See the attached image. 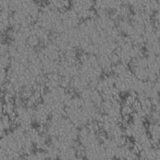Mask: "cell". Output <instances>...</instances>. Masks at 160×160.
<instances>
[{
  "label": "cell",
  "instance_id": "obj_1",
  "mask_svg": "<svg viewBox=\"0 0 160 160\" xmlns=\"http://www.w3.org/2000/svg\"><path fill=\"white\" fill-rule=\"evenodd\" d=\"M51 112L47 105L43 102L38 103L34 108V120L38 123V126H46L50 120Z\"/></svg>",
  "mask_w": 160,
  "mask_h": 160
},
{
  "label": "cell",
  "instance_id": "obj_2",
  "mask_svg": "<svg viewBox=\"0 0 160 160\" xmlns=\"http://www.w3.org/2000/svg\"><path fill=\"white\" fill-rule=\"evenodd\" d=\"M148 134L152 140L154 147L160 144V123L151 122L148 127Z\"/></svg>",
  "mask_w": 160,
  "mask_h": 160
},
{
  "label": "cell",
  "instance_id": "obj_3",
  "mask_svg": "<svg viewBox=\"0 0 160 160\" xmlns=\"http://www.w3.org/2000/svg\"><path fill=\"white\" fill-rule=\"evenodd\" d=\"M62 76L59 73H51L45 76V86L46 89H54L61 86Z\"/></svg>",
  "mask_w": 160,
  "mask_h": 160
},
{
  "label": "cell",
  "instance_id": "obj_4",
  "mask_svg": "<svg viewBox=\"0 0 160 160\" xmlns=\"http://www.w3.org/2000/svg\"><path fill=\"white\" fill-rule=\"evenodd\" d=\"M79 155L75 146L64 147L60 150L59 160H78Z\"/></svg>",
  "mask_w": 160,
  "mask_h": 160
},
{
  "label": "cell",
  "instance_id": "obj_5",
  "mask_svg": "<svg viewBox=\"0 0 160 160\" xmlns=\"http://www.w3.org/2000/svg\"><path fill=\"white\" fill-rule=\"evenodd\" d=\"M13 121L10 117L7 114L1 115V123H0V129H1V137L4 136L7 132H9L11 128H13Z\"/></svg>",
  "mask_w": 160,
  "mask_h": 160
},
{
  "label": "cell",
  "instance_id": "obj_6",
  "mask_svg": "<svg viewBox=\"0 0 160 160\" xmlns=\"http://www.w3.org/2000/svg\"><path fill=\"white\" fill-rule=\"evenodd\" d=\"M46 153V156L48 158V159L50 160H57L59 159V155H60V150L58 148H56L55 146H53L52 144L49 143L48 146L46 147V149L44 150Z\"/></svg>",
  "mask_w": 160,
  "mask_h": 160
},
{
  "label": "cell",
  "instance_id": "obj_7",
  "mask_svg": "<svg viewBox=\"0 0 160 160\" xmlns=\"http://www.w3.org/2000/svg\"><path fill=\"white\" fill-rule=\"evenodd\" d=\"M39 42H40V40H39V38H38L36 35H31V36L28 38L26 44H27L29 47H31V48H35L36 46L38 45Z\"/></svg>",
  "mask_w": 160,
  "mask_h": 160
},
{
  "label": "cell",
  "instance_id": "obj_8",
  "mask_svg": "<svg viewBox=\"0 0 160 160\" xmlns=\"http://www.w3.org/2000/svg\"><path fill=\"white\" fill-rule=\"evenodd\" d=\"M22 160H35L34 159V152L31 153V154H28V155L23 156V158H22Z\"/></svg>",
  "mask_w": 160,
  "mask_h": 160
},
{
  "label": "cell",
  "instance_id": "obj_9",
  "mask_svg": "<svg viewBox=\"0 0 160 160\" xmlns=\"http://www.w3.org/2000/svg\"><path fill=\"white\" fill-rule=\"evenodd\" d=\"M155 110H156V111H157V112H158L160 114V102L158 104V105H157V106H155Z\"/></svg>",
  "mask_w": 160,
  "mask_h": 160
},
{
  "label": "cell",
  "instance_id": "obj_10",
  "mask_svg": "<svg viewBox=\"0 0 160 160\" xmlns=\"http://www.w3.org/2000/svg\"><path fill=\"white\" fill-rule=\"evenodd\" d=\"M140 160H145V159H143V158H140Z\"/></svg>",
  "mask_w": 160,
  "mask_h": 160
},
{
  "label": "cell",
  "instance_id": "obj_11",
  "mask_svg": "<svg viewBox=\"0 0 160 160\" xmlns=\"http://www.w3.org/2000/svg\"><path fill=\"white\" fill-rule=\"evenodd\" d=\"M57 160H59V159H57Z\"/></svg>",
  "mask_w": 160,
  "mask_h": 160
}]
</instances>
